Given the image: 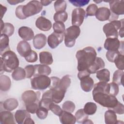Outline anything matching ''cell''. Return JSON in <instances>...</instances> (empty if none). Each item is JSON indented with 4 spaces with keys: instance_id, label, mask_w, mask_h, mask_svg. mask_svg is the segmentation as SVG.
I'll return each instance as SVG.
<instances>
[{
    "instance_id": "6da1fadb",
    "label": "cell",
    "mask_w": 124,
    "mask_h": 124,
    "mask_svg": "<svg viewBox=\"0 0 124 124\" xmlns=\"http://www.w3.org/2000/svg\"><path fill=\"white\" fill-rule=\"evenodd\" d=\"M97 56L95 49L91 46H87L76 53L78 71L86 70L93 63Z\"/></svg>"
},
{
    "instance_id": "7a4b0ae2",
    "label": "cell",
    "mask_w": 124,
    "mask_h": 124,
    "mask_svg": "<svg viewBox=\"0 0 124 124\" xmlns=\"http://www.w3.org/2000/svg\"><path fill=\"white\" fill-rule=\"evenodd\" d=\"M43 9V5L40 1L31 0L25 5H19L16 10V17L20 19H25L31 16L40 13Z\"/></svg>"
},
{
    "instance_id": "3957f363",
    "label": "cell",
    "mask_w": 124,
    "mask_h": 124,
    "mask_svg": "<svg viewBox=\"0 0 124 124\" xmlns=\"http://www.w3.org/2000/svg\"><path fill=\"white\" fill-rule=\"evenodd\" d=\"M19 60L16 53L12 50L5 52L0 58V73L11 72L19 66Z\"/></svg>"
},
{
    "instance_id": "277c9868",
    "label": "cell",
    "mask_w": 124,
    "mask_h": 124,
    "mask_svg": "<svg viewBox=\"0 0 124 124\" xmlns=\"http://www.w3.org/2000/svg\"><path fill=\"white\" fill-rule=\"evenodd\" d=\"M93 96L95 102L109 109L113 108L118 102L115 96L101 92L93 91Z\"/></svg>"
},
{
    "instance_id": "5b68a950",
    "label": "cell",
    "mask_w": 124,
    "mask_h": 124,
    "mask_svg": "<svg viewBox=\"0 0 124 124\" xmlns=\"http://www.w3.org/2000/svg\"><path fill=\"white\" fill-rule=\"evenodd\" d=\"M124 26V19L121 20H114L106 24L103 28L104 32L107 38H118V30Z\"/></svg>"
},
{
    "instance_id": "8992f818",
    "label": "cell",
    "mask_w": 124,
    "mask_h": 124,
    "mask_svg": "<svg viewBox=\"0 0 124 124\" xmlns=\"http://www.w3.org/2000/svg\"><path fill=\"white\" fill-rule=\"evenodd\" d=\"M80 33V29L79 27L71 26L68 28L64 32L65 45L68 47H73Z\"/></svg>"
},
{
    "instance_id": "52a82bcc",
    "label": "cell",
    "mask_w": 124,
    "mask_h": 124,
    "mask_svg": "<svg viewBox=\"0 0 124 124\" xmlns=\"http://www.w3.org/2000/svg\"><path fill=\"white\" fill-rule=\"evenodd\" d=\"M31 84L33 89L44 90L50 86L51 79L45 75L35 76L31 79Z\"/></svg>"
},
{
    "instance_id": "ba28073f",
    "label": "cell",
    "mask_w": 124,
    "mask_h": 124,
    "mask_svg": "<svg viewBox=\"0 0 124 124\" xmlns=\"http://www.w3.org/2000/svg\"><path fill=\"white\" fill-rule=\"evenodd\" d=\"M104 46L108 51H119L121 54L124 55V42L120 41L118 38H107Z\"/></svg>"
},
{
    "instance_id": "9c48e42d",
    "label": "cell",
    "mask_w": 124,
    "mask_h": 124,
    "mask_svg": "<svg viewBox=\"0 0 124 124\" xmlns=\"http://www.w3.org/2000/svg\"><path fill=\"white\" fill-rule=\"evenodd\" d=\"M95 16L97 19L101 21L108 20L111 22L118 18V16L113 14L108 8L105 7L98 8Z\"/></svg>"
},
{
    "instance_id": "30bf717a",
    "label": "cell",
    "mask_w": 124,
    "mask_h": 124,
    "mask_svg": "<svg viewBox=\"0 0 124 124\" xmlns=\"http://www.w3.org/2000/svg\"><path fill=\"white\" fill-rule=\"evenodd\" d=\"M86 12L83 8H78L74 9L72 13V26L79 27L82 24L85 17Z\"/></svg>"
},
{
    "instance_id": "8fae6325",
    "label": "cell",
    "mask_w": 124,
    "mask_h": 124,
    "mask_svg": "<svg viewBox=\"0 0 124 124\" xmlns=\"http://www.w3.org/2000/svg\"><path fill=\"white\" fill-rule=\"evenodd\" d=\"M40 96V93L34 92L32 90L25 91L21 96V98L25 104L31 103H39Z\"/></svg>"
},
{
    "instance_id": "7c38bea8",
    "label": "cell",
    "mask_w": 124,
    "mask_h": 124,
    "mask_svg": "<svg viewBox=\"0 0 124 124\" xmlns=\"http://www.w3.org/2000/svg\"><path fill=\"white\" fill-rule=\"evenodd\" d=\"M64 34H60L55 32L49 35L47 39V44L49 47L52 49L56 48L63 41Z\"/></svg>"
},
{
    "instance_id": "4fadbf2b",
    "label": "cell",
    "mask_w": 124,
    "mask_h": 124,
    "mask_svg": "<svg viewBox=\"0 0 124 124\" xmlns=\"http://www.w3.org/2000/svg\"><path fill=\"white\" fill-rule=\"evenodd\" d=\"M110 11L114 14L119 16L124 14V1L111 0L109 1Z\"/></svg>"
},
{
    "instance_id": "5bb4252c",
    "label": "cell",
    "mask_w": 124,
    "mask_h": 124,
    "mask_svg": "<svg viewBox=\"0 0 124 124\" xmlns=\"http://www.w3.org/2000/svg\"><path fill=\"white\" fill-rule=\"evenodd\" d=\"M36 27L39 30L46 31L50 30L52 27L51 22L44 16H40L37 18L35 22Z\"/></svg>"
},
{
    "instance_id": "9a60e30c",
    "label": "cell",
    "mask_w": 124,
    "mask_h": 124,
    "mask_svg": "<svg viewBox=\"0 0 124 124\" xmlns=\"http://www.w3.org/2000/svg\"><path fill=\"white\" fill-rule=\"evenodd\" d=\"M19 36L24 41H30L34 38V32L32 30L26 26H22L18 31Z\"/></svg>"
},
{
    "instance_id": "2e32d148",
    "label": "cell",
    "mask_w": 124,
    "mask_h": 124,
    "mask_svg": "<svg viewBox=\"0 0 124 124\" xmlns=\"http://www.w3.org/2000/svg\"><path fill=\"white\" fill-rule=\"evenodd\" d=\"M16 50L19 55L24 58L27 56L32 50L31 45L26 41H20L16 47Z\"/></svg>"
},
{
    "instance_id": "e0dca14e",
    "label": "cell",
    "mask_w": 124,
    "mask_h": 124,
    "mask_svg": "<svg viewBox=\"0 0 124 124\" xmlns=\"http://www.w3.org/2000/svg\"><path fill=\"white\" fill-rule=\"evenodd\" d=\"M52 102H53L52 100V91L49 89L43 93L41 99L38 103L39 107L45 108L49 110V105Z\"/></svg>"
},
{
    "instance_id": "ac0fdd59",
    "label": "cell",
    "mask_w": 124,
    "mask_h": 124,
    "mask_svg": "<svg viewBox=\"0 0 124 124\" xmlns=\"http://www.w3.org/2000/svg\"><path fill=\"white\" fill-rule=\"evenodd\" d=\"M60 122L62 124H74L76 122V119L71 113L62 111L59 116Z\"/></svg>"
},
{
    "instance_id": "d6986e66",
    "label": "cell",
    "mask_w": 124,
    "mask_h": 124,
    "mask_svg": "<svg viewBox=\"0 0 124 124\" xmlns=\"http://www.w3.org/2000/svg\"><path fill=\"white\" fill-rule=\"evenodd\" d=\"M46 43V37L43 33L36 34L33 39V45L36 49H40L45 46Z\"/></svg>"
},
{
    "instance_id": "ffe728a7",
    "label": "cell",
    "mask_w": 124,
    "mask_h": 124,
    "mask_svg": "<svg viewBox=\"0 0 124 124\" xmlns=\"http://www.w3.org/2000/svg\"><path fill=\"white\" fill-rule=\"evenodd\" d=\"M80 87L83 91L86 92H90L94 86V81L90 76L84 77L80 79Z\"/></svg>"
},
{
    "instance_id": "44dd1931",
    "label": "cell",
    "mask_w": 124,
    "mask_h": 124,
    "mask_svg": "<svg viewBox=\"0 0 124 124\" xmlns=\"http://www.w3.org/2000/svg\"><path fill=\"white\" fill-rule=\"evenodd\" d=\"M35 73L34 77L45 75L48 76L50 75L51 72V69L50 67L47 65L45 64H35L34 65Z\"/></svg>"
},
{
    "instance_id": "7402d4cb",
    "label": "cell",
    "mask_w": 124,
    "mask_h": 124,
    "mask_svg": "<svg viewBox=\"0 0 124 124\" xmlns=\"http://www.w3.org/2000/svg\"><path fill=\"white\" fill-rule=\"evenodd\" d=\"M0 123L1 124H15L14 116L10 111H2L0 114Z\"/></svg>"
},
{
    "instance_id": "603a6c76",
    "label": "cell",
    "mask_w": 124,
    "mask_h": 124,
    "mask_svg": "<svg viewBox=\"0 0 124 124\" xmlns=\"http://www.w3.org/2000/svg\"><path fill=\"white\" fill-rule=\"evenodd\" d=\"M105 66V62L100 57H96L93 63L88 68V71L90 74H94L98 70L103 68Z\"/></svg>"
},
{
    "instance_id": "cb8c5ba5",
    "label": "cell",
    "mask_w": 124,
    "mask_h": 124,
    "mask_svg": "<svg viewBox=\"0 0 124 124\" xmlns=\"http://www.w3.org/2000/svg\"><path fill=\"white\" fill-rule=\"evenodd\" d=\"M52 91V100L53 102L58 104L63 100L65 92L57 87L54 89H50Z\"/></svg>"
},
{
    "instance_id": "d4e9b609",
    "label": "cell",
    "mask_w": 124,
    "mask_h": 124,
    "mask_svg": "<svg viewBox=\"0 0 124 124\" xmlns=\"http://www.w3.org/2000/svg\"><path fill=\"white\" fill-rule=\"evenodd\" d=\"M39 61L42 64L50 65L53 62L51 53L48 51H42L39 53Z\"/></svg>"
},
{
    "instance_id": "484cf974",
    "label": "cell",
    "mask_w": 124,
    "mask_h": 124,
    "mask_svg": "<svg viewBox=\"0 0 124 124\" xmlns=\"http://www.w3.org/2000/svg\"><path fill=\"white\" fill-rule=\"evenodd\" d=\"M29 117H31V115L26 110H17L15 114V120L18 124H23L26 119Z\"/></svg>"
},
{
    "instance_id": "4316f807",
    "label": "cell",
    "mask_w": 124,
    "mask_h": 124,
    "mask_svg": "<svg viewBox=\"0 0 124 124\" xmlns=\"http://www.w3.org/2000/svg\"><path fill=\"white\" fill-rule=\"evenodd\" d=\"M18 105L17 99L14 98H10L5 100L3 103L4 109L8 111H13L16 109Z\"/></svg>"
},
{
    "instance_id": "83f0119b",
    "label": "cell",
    "mask_w": 124,
    "mask_h": 124,
    "mask_svg": "<svg viewBox=\"0 0 124 124\" xmlns=\"http://www.w3.org/2000/svg\"><path fill=\"white\" fill-rule=\"evenodd\" d=\"M9 37L4 34H1L0 39V51L1 56L5 52L9 50Z\"/></svg>"
},
{
    "instance_id": "f1b7e54d",
    "label": "cell",
    "mask_w": 124,
    "mask_h": 124,
    "mask_svg": "<svg viewBox=\"0 0 124 124\" xmlns=\"http://www.w3.org/2000/svg\"><path fill=\"white\" fill-rule=\"evenodd\" d=\"M105 122L106 124H115L117 123L116 113L112 109H108L105 113Z\"/></svg>"
},
{
    "instance_id": "f546056e",
    "label": "cell",
    "mask_w": 124,
    "mask_h": 124,
    "mask_svg": "<svg viewBox=\"0 0 124 124\" xmlns=\"http://www.w3.org/2000/svg\"><path fill=\"white\" fill-rule=\"evenodd\" d=\"M11 85V81L9 77L6 75H1L0 77V89L2 91H8Z\"/></svg>"
},
{
    "instance_id": "4dcf8cb0",
    "label": "cell",
    "mask_w": 124,
    "mask_h": 124,
    "mask_svg": "<svg viewBox=\"0 0 124 124\" xmlns=\"http://www.w3.org/2000/svg\"><path fill=\"white\" fill-rule=\"evenodd\" d=\"M96 77L100 81L108 82L110 80V72L107 69H102L97 71Z\"/></svg>"
},
{
    "instance_id": "1f68e13d",
    "label": "cell",
    "mask_w": 124,
    "mask_h": 124,
    "mask_svg": "<svg viewBox=\"0 0 124 124\" xmlns=\"http://www.w3.org/2000/svg\"><path fill=\"white\" fill-rule=\"evenodd\" d=\"M26 72L24 69L21 67H17L14 70L12 74L13 79L15 80H20L26 78Z\"/></svg>"
},
{
    "instance_id": "d6a6232c",
    "label": "cell",
    "mask_w": 124,
    "mask_h": 124,
    "mask_svg": "<svg viewBox=\"0 0 124 124\" xmlns=\"http://www.w3.org/2000/svg\"><path fill=\"white\" fill-rule=\"evenodd\" d=\"M71 84L70 76L68 75L63 76L60 79L58 88L66 93L67 88L70 86Z\"/></svg>"
},
{
    "instance_id": "836d02e7",
    "label": "cell",
    "mask_w": 124,
    "mask_h": 124,
    "mask_svg": "<svg viewBox=\"0 0 124 124\" xmlns=\"http://www.w3.org/2000/svg\"><path fill=\"white\" fill-rule=\"evenodd\" d=\"M97 108V105L95 103L93 102H88L85 105L83 110L88 115H91L96 112Z\"/></svg>"
},
{
    "instance_id": "e575fe53",
    "label": "cell",
    "mask_w": 124,
    "mask_h": 124,
    "mask_svg": "<svg viewBox=\"0 0 124 124\" xmlns=\"http://www.w3.org/2000/svg\"><path fill=\"white\" fill-rule=\"evenodd\" d=\"M124 72L123 70H117L113 74V82L116 83L118 85H123V77Z\"/></svg>"
},
{
    "instance_id": "d590c367",
    "label": "cell",
    "mask_w": 124,
    "mask_h": 124,
    "mask_svg": "<svg viewBox=\"0 0 124 124\" xmlns=\"http://www.w3.org/2000/svg\"><path fill=\"white\" fill-rule=\"evenodd\" d=\"M15 31L14 26L10 23H4L3 27L1 28V33L7 35L8 37L12 36Z\"/></svg>"
},
{
    "instance_id": "8d00e7d4",
    "label": "cell",
    "mask_w": 124,
    "mask_h": 124,
    "mask_svg": "<svg viewBox=\"0 0 124 124\" xmlns=\"http://www.w3.org/2000/svg\"><path fill=\"white\" fill-rule=\"evenodd\" d=\"M76 121L78 123L84 124L88 118V115L86 114L83 110V109H79L75 113Z\"/></svg>"
},
{
    "instance_id": "74e56055",
    "label": "cell",
    "mask_w": 124,
    "mask_h": 124,
    "mask_svg": "<svg viewBox=\"0 0 124 124\" xmlns=\"http://www.w3.org/2000/svg\"><path fill=\"white\" fill-rule=\"evenodd\" d=\"M68 18L67 13L64 12H56L54 14L53 16V19L55 22H65Z\"/></svg>"
},
{
    "instance_id": "f35d334b",
    "label": "cell",
    "mask_w": 124,
    "mask_h": 124,
    "mask_svg": "<svg viewBox=\"0 0 124 124\" xmlns=\"http://www.w3.org/2000/svg\"><path fill=\"white\" fill-rule=\"evenodd\" d=\"M56 12H64L66 9L67 4L65 0H56L54 4Z\"/></svg>"
},
{
    "instance_id": "ab89813d",
    "label": "cell",
    "mask_w": 124,
    "mask_h": 124,
    "mask_svg": "<svg viewBox=\"0 0 124 124\" xmlns=\"http://www.w3.org/2000/svg\"><path fill=\"white\" fill-rule=\"evenodd\" d=\"M53 29L54 32L62 34L65 31V27L63 22H55L53 25Z\"/></svg>"
},
{
    "instance_id": "60d3db41",
    "label": "cell",
    "mask_w": 124,
    "mask_h": 124,
    "mask_svg": "<svg viewBox=\"0 0 124 124\" xmlns=\"http://www.w3.org/2000/svg\"><path fill=\"white\" fill-rule=\"evenodd\" d=\"M124 55L121 54H119L115 58L114 62L116 66V67L119 70H123L124 69Z\"/></svg>"
},
{
    "instance_id": "b9f144b4",
    "label": "cell",
    "mask_w": 124,
    "mask_h": 124,
    "mask_svg": "<svg viewBox=\"0 0 124 124\" xmlns=\"http://www.w3.org/2000/svg\"><path fill=\"white\" fill-rule=\"evenodd\" d=\"M75 104L71 101H66L62 105V109L64 111L72 113L75 109Z\"/></svg>"
},
{
    "instance_id": "7bdbcfd3",
    "label": "cell",
    "mask_w": 124,
    "mask_h": 124,
    "mask_svg": "<svg viewBox=\"0 0 124 124\" xmlns=\"http://www.w3.org/2000/svg\"><path fill=\"white\" fill-rule=\"evenodd\" d=\"M98 10L97 6L95 4H90L86 8V12L87 16H94Z\"/></svg>"
},
{
    "instance_id": "ee69618b",
    "label": "cell",
    "mask_w": 124,
    "mask_h": 124,
    "mask_svg": "<svg viewBox=\"0 0 124 124\" xmlns=\"http://www.w3.org/2000/svg\"><path fill=\"white\" fill-rule=\"evenodd\" d=\"M25 106L27 111L31 114H34L36 112L39 108V104L38 103L35 102L25 104Z\"/></svg>"
},
{
    "instance_id": "f6af8a7d",
    "label": "cell",
    "mask_w": 124,
    "mask_h": 124,
    "mask_svg": "<svg viewBox=\"0 0 124 124\" xmlns=\"http://www.w3.org/2000/svg\"><path fill=\"white\" fill-rule=\"evenodd\" d=\"M48 110L43 107H39L36 113L37 117L40 119H45L48 115Z\"/></svg>"
},
{
    "instance_id": "bcb514c9",
    "label": "cell",
    "mask_w": 124,
    "mask_h": 124,
    "mask_svg": "<svg viewBox=\"0 0 124 124\" xmlns=\"http://www.w3.org/2000/svg\"><path fill=\"white\" fill-rule=\"evenodd\" d=\"M26 72V78H30L34 76L35 73V67L34 65L31 64L28 65L24 68Z\"/></svg>"
},
{
    "instance_id": "7dc6e473",
    "label": "cell",
    "mask_w": 124,
    "mask_h": 124,
    "mask_svg": "<svg viewBox=\"0 0 124 124\" xmlns=\"http://www.w3.org/2000/svg\"><path fill=\"white\" fill-rule=\"evenodd\" d=\"M49 110H50L54 114L59 116L62 111V110L61 107L59 105L54 104L53 102L51 103L49 105Z\"/></svg>"
},
{
    "instance_id": "c3c4849f",
    "label": "cell",
    "mask_w": 124,
    "mask_h": 124,
    "mask_svg": "<svg viewBox=\"0 0 124 124\" xmlns=\"http://www.w3.org/2000/svg\"><path fill=\"white\" fill-rule=\"evenodd\" d=\"M25 59L27 62H34L37 61L38 59V55L35 51L31 50V52L25 57Z\"/></svg>"
},
{
    "instance_id": "681fc988",
    "label": "cell",
    "mask_w": 124,
    "mask_h": 124,
    "mask_svg": "<svg viewBox=\"0 0 124 124\" xmlns=\"http://www.w3.org/2000/svg\"><path fill=\"white\" fill-rule=\"evenodd\" d=\"M119 54H121L119 51H108L106 53V58L109 62H114L115 58Z\"/></svg>"
},
{
    "instance_id": "f907efd6",
    "label": "cell",
    "mask_w": 124,
    "mask_h": 124,
    "mask_svg": "<svg viewBox=\"0 0 124 124\" xmlns=\"http://www.w3.org/2000/svg\"><path fill=\"white\" fill-rule=\"evenodd\" d=\"M110 85V94L116 96L119 93V86L116 83L112 82L109 83Z\"/></svg>"
},
{
    "instance_id": "816d5d0a",
    "label": "cell",
    "mask_w": 124,
    "mask_h": 124,
    "mask_svg": "<svg viewBox=\"0 0 124 124\" xmlns=\"http://www.w3.org/2000/svg\"><path fill=\"white\" fill-rule=\"evenodd\" d=\"M69 2L71 3L73 5L76 7H82L87 5L90 2V0H69Z\"/></svg>"
},
{
    "instance_id": "f5cc1de1",
    "label": "cell",
    "mask_w": 124,
    "mask_h": 124,
    "mask_svg": "<svg viewBox=\"0 0 124 124\" xmlns=\"http://www.w3.org/2000/svg\"><path fill=\"white\" fill-rule=\"evenodd\" d=\"M116 113L118 114H123L124 113V107L123 104L118 101L116 106L112 109Z\"/></svg>"
},
{
    "instance_id": "db71d44e",
    "label": "cell",
    "mask_w": 124,
    "mask_h": 124,
    "mask_svg": "<svg viewBox=\"0 0 124 124\" xmlns=\"http://www.w3.org/2000/svg\"><path fill=\"white\" fill-rule=\"evenodd\" d=\"M51 79V84L49 89H54L58 87L60 82V79L56 77H52L50 78Z\"/></svg>"
},
{
    "instance_id": "11a10c76",
    "label": "cell",
    "mask_w": 124,
    "mask_h": 124,
    "mask_svg": "<svg viewBox=\"0 0 124 124\" xmlns=\"http://www.w3.org/2000/svg\"><path fill=\"white\" fill-rule=\"evenodd\" d=\"M90 74H91L88 72V71L87 70H83V71H78V77L79 79H80L81 78H82L84 77L90 76Z\"/></svg>"
},
{
    "instance_id": "9f6ffc18",
    "label": "cell",
    "mask_w": 124,
    "mask_h": 124,
    "mask_svg": "<svg viewBox=\"0 0 124 124\" xmlns=\"http://www.w3.org/2000/svg\"><path fill=\"white\" fill-rule=\"evenodd\" d=\"M0 5V14H1V18L2 19V18L3 17V15H4V14L5 13L6 10H7V8L5 6H2L1 4Z\"/></svg>"
},
{
    "instance_id": "6f0895ef",
    "label": "cell",
    "mask_w": 124,
    "mask_h": 124,
    "mask_svg": "<svg viewBox=\"0 0 124 124\" xmlns=\"http://www.w3.org/2000/svg\"><path fill=\"white\" fill-rule=\"evenodd\" d=\"M23 124H34V122L33 121V120L31 118V117H29L26 119V120L24 122Z\"/></svg>"
},
{
    "instance_id": "680465c9",
    "label": "cell",
    "mask_w": 124,
    "mask_h": 124,
    "mask_svg": "<svg viewBox=\"0 0 124 124\" xmlns=\"http://www.w3.org/2000/svg\"><path fill=\"white\" fill-rule=\"evenodd\" d=\"M24 0H8L7 2L8 3H9L11 5H16L18 3L20 2H22L23 1H24Z\"/></svg>"
},
{
    "instance_id": "91938a15",
    "label": "cell",
    "mask_w": 124,
    "mask_h": 124,
    "mask_svg": "<svg viewBox=\"0 0 124 124\" xmlns=\"http://www.w3.org/2000/svg\"><path fill=\"white\" fill-rule=\"evenodd\" d=\"M52 2V1H50V0H41V1H40V2L43 6L48 5Z\"/></svg>"
},
{
    "instance_id": "94428289",
    "label": "cell",
    "mask_w": 124,
    "mask_h": 124,
    "mask_svg": "<svg viewBox=\"0 0 124 124\" xmlns=\"http://www.w3.org/2000/svg\"><path fill=\"white\" fill-rule=\"evenodd\" d=\"M118 34H119L120 37L122 38L124 37V26L120 29Z\"/></svg>"
},
{
    "instance_id": "6125c7cd",
    "label": "cell",
    "mask_w": 124,
    "mask_h": 124,
    "mask_svg": "<svg viewBox=\"0 0 124 124\" xmlns=\"http://www.w3.org/2000/svg\"><path fill=\"white\" fill-rule=\"evenodd\" d=\"M90 123H91V124H93V123L91 121V120H89V119H87L86 121L84 123V124H90Z\"/></svg>"
}]
</instances>
